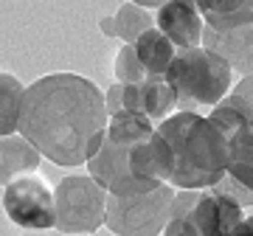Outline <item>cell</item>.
Masks as SVG:
<instances>
[{
    "label": "cell",
    "mask_w": 253,
    "mask_h": 236,
    "mask_svg": "<svg viewBox=\"0 0 253 236\" xmlns=\"http://www.w3.org/2000/svg\"><path fill=\"white\" fill-rule=\"evenodd\" d=\"M40 157H42V152L20 132L3 135V141H0V177H3V186L23 177V174H34L37 166H40Z\"/></svg>",
    "instance_id": "7c38bea8"
},
{
    "label": "cell",
    "mask_w": 253,
    "mask_h": 236,
    "mask_svg": "<svg viewBox=\"0 0 253 236\" xmlns=\"http://www.w3.org/2000/svg\"><path fill=\"white\" fill-rule=\"evenodd\" d=\"M158 132L172 146L174 172L169 183L174 189H214L228 174V138L211 118L177 110L158 124Z\"/></svg>",
    "instance_id": "7a4b0ae2"
},
{
    "label": "cell",
    "mask_w": 253,
    "mask_h": 236,
    "mask_svg": "<svg viewBox=\"0 0 253 236\" xmlns=\"http://www.w3.org/2000/svg\"><path fill=\"white\" fill-rule=\"evenodd\" d=\"M3 211L14 225L26 231L56 228V197L37 174H23L3 186Z\"/></svg>",
    "instance_id": "8992f818"
},
{
    "label": "cell",
    "mask_w": 253,
    "mask_h": 236,
    "mask_svg": "<svg viewBox=\"0 0 253 236\" xmlns=\"http://www.w3.org/2000/svg\"><path fill=\"white\" fill-rule=\"evenodd\" d=\"M99 28H101V34H107V37H116V17H101Z\"/></svg>",
    "instance_id": "cb8c5ba5"
},
{
    "label": "cell",
    "mask_w": 253,
    "mask_h": 236,
    "mask_svg": "<svg viewBox=\"0 0 253 236\" xmlns=\"http://www.w3.org/2000/svg\"><path fill=\"white\" fill-rule=\"evenodd\" d=\"M177 51H180V48L174 45L158 26L149 28L146 34H141L138 42H135V54H138V59L144 62L149 76H166V71L172 68L174 56H177Z\"/></svg>",
    "instance_id": "4fadbf2b"
},
{
    "label": "cell",
    "mask_w": 253,
    "mask_h": 236,
    "mask_svg": "<svg viewBox=\"0 0 253 236\" xmlns=\"http://www.w3.org/2000/svg\"><path fill=\"white\" fill-rule=\"evenodd\" d=\"M231 93H234V96H239V99H242L245 104L253 110V76H242V82L236 84Z\"/></svg>",
    "instance_id": "7402d4cb"
},
{
    "label": "cell",
    "mask_w": 253,
    "mask_h": 236,
    "mask_svg": "<svg viewBox=\"0 0 253 236\" xmlns=\"http://www.w3.org/2000/svg\"><path fill=\"white\" fill-rule=\"evenodd\" d=\"M23 96H26V87L11 73H0V135H14L17 132Z\"/></svg>",
    "instance_id": "2e32d148"
},
{
    "label": "cell",
    "mask_w": 253,
    "mask_h": 236,
    "mask_svg": "<svg viewBox=\"0 0 253 236\" xmlns=\"http://www.w3.org/2000/svg\"><path fill=\"white\" fill-rule=\"evenodd\" d=\"M197 11L203 14L206 26H214L219 20L234 17V14L253 11V0H197Z\"/></svg>",
    "instance_id": "ac0fdd59"
},
{
    "label": "cell",
    "mask_w": 253,
    "mask_h": 236,
    "mask_svg": "<svg viewBox=\"0 0 253 236\" xmlns=\"http://www.w3.org/2000/svg\"><path fill=\"white\" fill-rule=\"evenodd\" d=\"M217 191H222V194H228V197H234L242 208H253V189H248V186H242L239 180H234L231 174H225L222 180L214 186Z\"/></svg>",
    "instance_id": "ffe728a7"
},
{
    "label": "cell",
    "mask_w": 253,
    "mask_h": 236,
    "mask_svg": "<svg viewBox=\"0 0 253 236\" xmlns=\"http://www.w3.org/2000/svg\"><path fill=\"white\" fill-rule=\"evenodd\" d=\"M155 26L172 39L177 48H200L206 34V20L194 6H186L180 0H169L155 14Z\"/></svg>",
    "instance_id": "30bf717a"
},
{
    "label": "cell",
    "mask_w": 253,
    "mask_h": 236,
    "mask_svg": "<svg viewBox=\"0 0 253 236\" xmlns=\"http://www.w3.org/2000/svg\"><path fill=\"white\" fill-rule=\"evenodd\" d=\"M203 48L219 54L239 76H253V23L234 31H214L206 26Z\"/></svg>",
    "instance_id": "8fae6325"
},
{
    "label": "cell",
    "mask_w": 253,
    "mask_h": 236,
    "mask_svg": "<svg viewBox=\"0 0 253 236\" xmlns=\"http://www.w3.org/2000/svg\"><path fill=\"white\" fill-rule=\"evenodd\" d=\"M110 124L104 93L79 73H48L26 87L17 132L56 166L87 163Z\"/></svg>",
    "instance_id": "6da1fadb"
},
{
    "label": "cell",
    "mask_w": 253,
    "mask_h": 236,
    "mask_svg": "<svg viewBox=\"0 0 253 236\" xmlns=\"http://www.w3.org/2000/svg\"><path fill=\"white\" fill-rule=\"evenodd\" d=\"M155 121L138 110H121L116 116H110V124H107V138L116 141V144H124V146H138L149 141L155 135Z\"/></svg>",
    "instance_id": "5bb4252c"
},
{
    "label": "cell",
    "mask_w": 253,
    "mask_h": 236,
    "mask_svg": "<svg viewBox=\"0 0 253 236\" xmlns=\"http://www.w3.org/2000/svg\"><path fill=\"white\" fill-rule=\"evenodd\" d=\"M180 3H186V6H194V9H197V0H180Z\"/></svg>",
    "instance_id": "484cf974"
},
{
    "label": "cell",
    "mask_w": 253,
    "mask_h": 236,
    "mask_svg": "<svg viewBox=\"0 0 253 236\" xmlns=\"http://www.w3.org/2000/svg\"><path fill=\"white\" fill-rule=\"evenodd\" d=\"M129 3H135V6H141V9H163L169 0H129Z\"/></svg>",
    "instance_id": "d4e9b609"
},
{
    "label": "cell",
    "mask_w": 253,
    "mask_h": 236,
    "mask_svg": "<svg viewBox=\"0 0 253 236\" xmlns=\"http://www.w3.org/2000/svg\"><path fill=\"white\" fill-rule=\"evenodd\" d=\"M113 71H116V82L121 84H138L149 76L144 62L135 54V45H121V51L116 54V62H113Z\"/></svg>",
    "instance_id": "d6986e66"
},
{
    "label": "cell",
    "mask_w": 253,
    "mask_h": 236,
    "mask_svg": "<svg viewBox=\"0 0 253 236\" xmlns=\"http://www.w3.org/2000/svg\"><path fill=\"white\" fill-rule=\"evenodd\" d=\"M228 174L253 189V121L228 138Z\"/></svg>",
    "instance_id": "9a60e30c"
},
{
    "label": "cell",
    "mask_w": 253,
    "mask_h": 236,
    "mask_svg": "<svg viewBox=\"0 0 253 236\" xmlns=\"http://www.w3.org/2000/svg\"><path fill=\"white\" fill-rule=\"evenodd\" d=\"M234 236H253V214L239 222V228L234 231Z\"/></svg>",
    "instance_id": "603a6c76"
},
{
    "label": "cell",
    "mask_w": 253,
    "mask_h": 236,
    "mask_svg": "<svg viewBox=\"0 0 253 236\" xmlns=\"http://www.w3.org/2000/svg\"><path fill=\"white\" fill-rule=\"evenodd\" d=\"M242 219L245 208L234 197L217 189H206L197 205L191 208V222L197 228V236H234Z\"/></svg>",
    "instance_id": "ba28073f"
},
{
    "label": "cell",
    "mask_w": 253,
    "mask_h": 236,
    "mask_svg": "<svg viewBox=\"0 0 253 236\" xmlns=\"http://www.w3.org/2000/svg\"><path fill=\"white\" fill-rule=\"evenodd\" d=\"M113 17H116V37L124 39V45H135L138 37L146 34L149 28H155L149 9H141L135 3H124Z\"/></svg>",
    "instance_id": "e0dca14e"
},
{
    "label": "cell",
    "mask_w": 253,
    "mask_h": 236,
    "mask_svg": "<svg viewBox=\"0 0 253 236\" xmlns=\"http://www.w3.org/2000/svg\"><path fill=\"white\" fill-rule=\"evenodd\" d=\"M56 231L96 234L107 219V191L90 174H68L56 183Z\"/></svg>",
    "instance_id": "5b68a950"
},
{
    "label": "cell",
    "mask_w": 253,
    "mask_h": 236,
    "mask_svg": "<svg viewBox=\"0 0 253 236\" xmlns=\"http://www.w3.org/2000/svg\"><path fill=\"white\" fill-rule=\"evenodd\" d=\"M129 149L132 146L116 144L104 135V144L99 146V152L87 160V174L99 183L107 194H118V197H132V194H146V191L158 189L161 183L141 180L129 169Z\"/></svg>",
    "instance_id": "52a82bcc"
},
{
    "label": "cell",
    "mask_w": 253,
    "mask_h": 236,
    "mask_svg": "<svg viewBox=\"0 0 253 236\" xmlns=\"http://www.w3.org/2000/svg\"><path fill=\"white\" fill-rule=\"evenodd\" d=\"M174 186L161 183L158 189L132 197L107 194V219L104 225L116 236H158L166 231L174 202Z\"/></svg>",
    "instance_id": "277c9868"
},
{
    "label": "cell",
    "mask_w": 253,
    "mask_h": 236,
    "mask_svg": "<svg viewBox=\"0 0 253 236\" xmlns=\"http://www.w3.org/2000/svg\"><path fill=\"white\" fill-rule=\"evenodd\" d=\"M174 107H177V90L166 76H146L138 84H124V110H138L161 124L174 116Z\"/></svg>",
    "instance_id": "9c48e42d"
},
{
    "label": "cell",
    "mask_w": 253,
    "mask_h": 236,
    "mask_svg": "<svg viewBox=\"0 0 253 236\" xmlns=\"http://www.w3.org/2000/svg\"><path fill=\"white\" fill-rule=\"evenodd\" d=\"M104 101H107V113H110V116L121 113V110H124V84H121V82L113 84V87L104 93Z\"/></svg>",
    "instance_id": "44dd1931"
},
{
    "label": "cell",
    "mask_w": 253,
    "mask_h": 236,
    "mask_svg": "<svg viewBox=\"0 0 253 236\" xmlns=\"http://www.w3.org/2000/svg\"><path fill=\"white\" fill-rule=\"evenodd\" d=\"M166 79L177 90V107L194 113V107H217L231 93L234 68L208 48H180Z\"/></svg>",
    "instance_id": "3957f363"
}]
</instances>
